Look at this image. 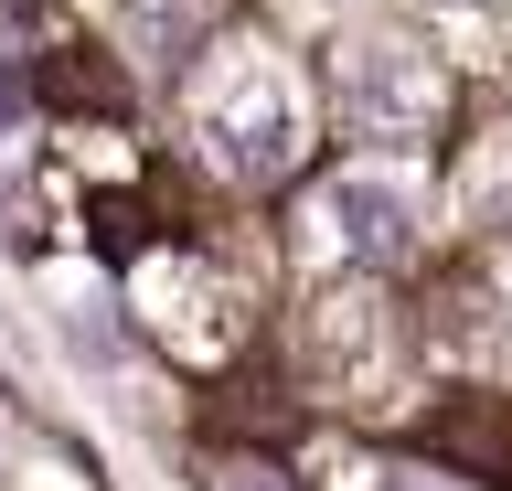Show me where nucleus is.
I'll list each match as a JSON object with an SVG mask.
<instances>
[{
    "mask_svg": "<svg viewBox=\"0 0 512 491\" xmlns=\"http://www.w3.org/2000/svg\"><path fill=\"white\" fill-rule=\"evenodd\" d=\"M22 118V65H0V129Z\"/></svg>",
    "mask_w": 512,
    "mask_h": 491,
    "instance_id": "6",
    "label": "nucleus"
},
{
    "mask_svg": "<svg viewBox=\"0 0 512 491\" xmlns=\"http://www.w3.org/2000/svg\"><path fill=\"white\" fill-rule=\"evenodd\" d=\"M192 129H203V161L224 182H288L299 171V97L278 86V65H256V54H224L214 86L192 97Z\"/></svg>",
    "mask_w": 512,
    "mask_h": 491,
    "instance_id": "1",
    "label": "nucleus"
},
{
    "mask_svg": "<svg viewBox=\"0 0 512 491\" xmlns=\"http://www.w3.org/2000/svg\"><path fill=\"white\" fill-rule=\"evenodd\" d=\"M331 107H342L352 139L416 150V139L438 129V65H427V43L395 33V22H363V33L331 54Z\"/></svg>",
    "mask_w": 512,
    "mask_h": 491,
    "instance_id": "2",
    "label": "nucleus"
},
{
    "mask_svg": "<svg viewBox=\"0 0 512 491\" xmlns=\"http://www.w3.org/2000/svg\"><path fill=\"white\" fill-rule=\"evenodd\" d=\"M374 491H459V481H438V470H384Z\"/></svg>",
    "mask_w": 512,
    "mask_h": 491,
    "instance_id": "5",
    "label": "nucleus"
},
{
    "mask_svg": "<svg viewBox=\"0 0 512 491\" xmlns=\"http://www.w3.org/2000/svg\"><path fill=\"white\" fill-rule=\"evenodd\" d=\"M310 225H320V257H342V267H406L416 257V193L395 171H342V182H320Z\"/></svg>",
    "mask_w": 512,
    "mask_h": 491,
    "instance_id": "3",
    "label": "nucleus"
},
{
    "mask_svg": "<svg viewBox=\"0 0 512 491\" xmlns=\"http://www.w3.org/2000/svg\"><path fill=\"white\" fill-rule=\"evenodd\" d=\"M203 491H299V481L267 470V459H203Z\"/></svg>",
    "mask_w": 512,
    "mask_h": 491,
    "instance_id": "4",
    "label": "nucleus"
}]
</instances>
